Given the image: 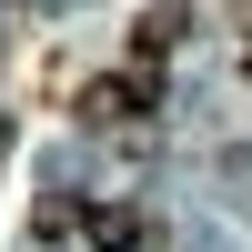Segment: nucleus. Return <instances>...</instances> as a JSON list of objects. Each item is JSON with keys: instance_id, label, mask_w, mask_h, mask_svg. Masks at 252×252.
I'll return each instance as SVG.
<instances>
[{"instance_id": "f257e3e1", "label": "nucleus", "mask_w": 252, "mask_h": 252, "mask_svg": "<svg viewBox=\"0 0 252 252\" xmlns=\"http://www.w3.org/2000/svg\"><path fill=\"white\" fill-rule=\"evenodd\" d=\"M71 111L91 121V131H131L141 111H161V81H152V71H91Z\"/></svg>"}, {"instance_id": "f03ea898", "label": "nucleus", "mask_w": 252, "mask_h": 252, "mask_svg": "<svg viewBox=\"0 0 252 252\" xmlns=\"http://www.w3.org/2000/svg\"><path fill=\"white\" fill-rule=\"evenodd\" d=\"M172 31H182L172 10H141V20H131V71H152V61H172Z\"/></svg>"}, {"instance_id": "7ed1b4c3", "label": "nucleus", "mask_w": 252, "mask_h": 252, "mask_svg": "<svg viewBox=\"0 0 252 252\" xmlns=\"http://www.w3.org/2000/svg\"><path fill=\"white\" fill-rule=\"evenodd\" d=\"M81 232H91L101 252H131V242H141V212H121V202H101V212L81 222Z\"/></svg>"}]
</instances>
